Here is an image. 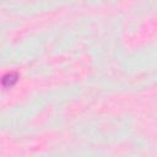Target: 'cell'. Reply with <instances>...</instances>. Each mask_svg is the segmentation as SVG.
I'll list each match as a JSON object with an SVG mask.
<instances>
[{
  "label": "cell",
  "mask_w": 157,
  "mask_h": 157,
  "mask_svg": "<svg viewBox=\"0 0 157 157\" xmlns=\"http://www.w3.org/2000/svg\"><path fill=\"white\" fill-rule=\"evenodd\" d=\"M18 76L13 72H10V74H6L4 77H2V86L4 87H11L12 85L16 83Z\"/></svg>",
  "instance_id": "1"
}]
</instances>
